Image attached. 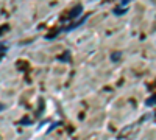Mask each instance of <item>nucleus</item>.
I'll list each match as a JSON object with an SVG mask.
<instances>
[{
    "instance_id": "obj_4",
    "label": "nucleus",
    "mask_w": 156,
    "mask_h": 140,
    "mask_svg": "<svg viewBox=\"0 0 156 140\" xmlns=\"http://www.w3.org/2000/svg\"><path fill=\"white\" fill-rule=\"evenodd\" d=\"M120 56H122V53H120V52H115V53H112V55H111V61L117 62V61L120 59Z\"/></svg>"
},
{
    "instance_id": "obj_3",
    "label": "nucleus",
    "mask_w": 156,
    "mask_h": 140,
    "mask_svg": "<svg viewBox=\"0 0 156 140\" xmlns=\"http://www.w3.org/2000/svg\"><path fill=\"white\" fill-rule=\"evenodd\" d=\"M126 11H128L126 6H119V8H114V9H112V14H114V16H122V14H125Z\"/></svg>"
},
{
    "instance_id": "obj_5",
    "label": "nucleus",
    "mask_w": 156,
    "mask_h": 140,
    "mask_svg": "<svg viewBox=\"0 0 156 140\" xmlns=\"http://www.w3.org/2000/svg\"><path fill=\"white\" fill-rule=\"evenodd\" d=\"M145 104H147L148 108H153V106H154V95H151L150 98H147V101H145Z\"/></svg>"
},
{
    "instance_id": "obj_8",
    "label": "nucleus",
    "mask_w": 156,
    "mask_h": 140,
    "mask_svg": "<svg viewBox=\"0 0 156 140\" xmlns=\"http://www.w3.org/2000/svg\"><path fill=\"white\" fill-rule=\"evenodd\" d=\"M3 108H5L3 104H0V111H3Z\"/></svg>"
},
{
    "instance_id": "obj_2",
    "label": "nucleus",
    "mask_w": 156,
    "mask_h": 140,
    "mask_svg": "<svg viewBox=\"0 0 156 140\" xmlns=\"http://www.w3.org/2000/svg\"><path fill=\"white\" fill-rule=\"evenodd\" d=\"M84 20H86V17H84V19H80L78 22H72V23L69 25V27H64V28H61V33H69V31H72V30L78 28V27H80V25H81Z\"/></svg>"
},
{
    "instance_id": "obj_6",
    "label": "nucleus",
    "mask_w": 156,
    "mask_h": 140,
    "mask_svg": "<svg viewBox=\"0 0 156 140\" xmlns=\"http://www.w3.org/2000/svg\"><path fill=\"white\" fill-rule=\"evenodd\" d=\"M6 52V45L5 44H0V55H3Z\"/></svg>"
},
{
    "instance_id": "obj_7",
    "label": "nucleus",
    "mask_w": 156,
    "mask_h": 140,
    "mask_svg": "<svg viewBox=\"0 0 156 140\" xmlns=\"http://www.w3.org/2000/svg\"><path fill=\"white\" fill-rule=\"evenodd\" d=\"M129 2H133V0H122V6H126Z\"/></svg>"
},
{
    "instance_id": "obj_1",
    "label": "nucleus",
    "mask_w": 156,
    "mask_h": 140,
    "mask_svg": "<svg viewBox=\"0 0 156 140\" xmlns=\"http://www.w3.org/2000/svg\"><path fill=\"white\" fill-rule=\"evenodd\" d=\"M81 12H83V6H81V5H76V6H73V8L70 9L67 19H69V20H73V19H76L78 16H80ZM69 20H67V22H69Z\"/></svg>"
}]
</instances>
